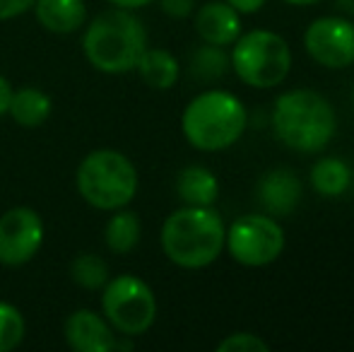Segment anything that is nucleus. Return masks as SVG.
I'll use <instances>...</instances> for the list:
<instances>
[{"label":"nucleus","instance_id":"1","mask_svg":"<svg viewBox=\"0 0 354 352\" xmlns=\"http://www.w3.org/2000/svg\"><path fill=\"white\" fill-rule=\"evenodd\" d=\"M227 230L212 205H183L162 225V251L174 266L198 270L222 256Z\"/></svg>","mask_w":354,"mask_h":352},{"label":"nucleus","instance_id":"2","mask_svg":"<svg viewBox=\"0 0 354 352\" xmlns=\"http://www.w3.org/2000/svg\"><path fill=\"white\" fill-rule=\"evenodd\" d=\"M147 48V29L131 10L113 8L99 12L82 34V51L92 68L109 75L136 71Z\"/></svg>","mask_w":354,"mask_h":352},{"label":"nucleus","instance_id":"3","mask_svg":"<svg viewBox=\"0 0 354 352\" xmlns=\"http://www.w3.org/2000/svg\"><path fill=\"white\" fill-rule=\"evenodd\" d=\"M272 131L289 150L321 152L337 131L335 109L313 89H289L275 99Z\"/></svg>","mask_w":354,"mask_h":352},{"label":"nucleus","instance_id":"4","mask_svg":"<svg viewBox=\"0 0 354 352\" xmlns=\"http://www.w3.org/2000/svg\"><path fill=\"white\" fill-rule=\"evenodd\" d=\"M246 123V106L236 94L227 89H207L183 109L181 131L196 150L219 152L243 136Z\"/></svg>","mask_w":354,"mask_h":352},{"label":"nucleus","instance_id":"5","mask_svg":"<svg viewBox=\"0 0 354 352\" xmlns=\"http://www.w3.org/2000/svg\"><path fill=\"white\" fill-rule=\"evenodd\" d=\"M84 203L104 212L126 207L138 193V169L123 152L94 150L80 162L75 174Z\"/></svg>","mask_w":354,"mask_h":352},{"label":"nucleus","instance_id":"6","mask_svg":"<svg viewBox=\"0 0 354 352\" xmlns=\"http://www.w3.org/2000/svg\"><path fill=\"white\" fill-rule=\"evenodd\" d=\"M232 68L248 87L270 89L287 80L292 71V51L280 34L268 29L239 34L232 51Z\"/></svg>","mask_w":354,"mask_h":352},{"label":"nucleus","instance_id":"7","mask_svg":"<svg viewBox=\"0 0 354 352\" xmlns=\"http://www.w3.org/2000/svg\"><path fill=\"white\" fill-rule=\"evenodd\" d=\"M102 311L118 335L136 338L152 328L157 319V297L138 275H118L102 287Z\"/></svg>","mask_w":354,"mask_h":352},{"label":"nucleus","instance_id":"8","mask_svg":"<svg viewBox=\"0 0 354 352\" xmlns=\"http://www.w3.org/2000/svg\"><path fill=\"white\" fill-rule=\"evenodd\" d=\"M224 246L229 256L241 266H270L284 251V230L275 217L253 212V215H243L232 222Z\"/></svg>","mask_w":354,"mask_h":352},{"label":"nucleus","instance_id":"9","mask_svg":"<svg viewBox=\"0 0 354 352\" xmlns=\"http://www.w3.org/2000/svg\"><path fill=\"white\" fill-rule=\"evenodd\" d=\"M306 53L323 68H350L354 63V24L345 17H318L304 32Z\"/></svg>","mask_w":354,"mask_h":352},{"label":"nucleus","instance_id":"10","mask_svg":"<svg viewBox=\"0 0 354 352\" xmlns=\"http://www.w3.org/2000/svg\"><path fill=\"white\" fill-rule=\"evenodd\" d=\"M44 244V220L32 207H12L0 215V263L17 268L39 254Z\"/></svg>","mask_w":354,"mask_h":352},{"label":"nucleus","instance_id":"11","mask_svg":"<svg viewBox=\"0 0 354 352\" xmlns=\"http://www.w3.org/2000/svg\"><path fill=\"white\" fill-rule=\"evenodd\" d=\"M68 345L75 352H113L116 350V331L104 316L92 309H77L66 319L63 326Z\"/></svg>","mask_w":354,"mask_h":352},{"label":"nucleus","instance_id":"12","mask_svg":"<svg viewBox=\"0 0 354 352\" xmlns=\"http://www.w3.org/2000/svg\"><path fill=\"white\" fill-rule=\"evenodd\" d=\"M301 178H299L297 172L287 169V167H277V169L268 172L266 176H261L256 186V198L261 207L268 215L275 217L292 215L301 203Z\"/></svg>","mask_w":354,"mask_h":352},{"label":"nucleus","instance_id":"13","mask_svg":"<svg viewBox=\"0 0 354 352\" xmlns=\"http://www.w3.org/2000/svg\"><path fill=\"white\" fill-rule=\"evenodd\" d=\"M196 32L205 44L229 46L241 34V12L227 0H210L196 12Z\"/></svg>","mask_w":354,"mask_h":352},{"label":"nucleus","instance_id":"14","mask_svg":"<svg viewBox=\"0 0 354 352\" xmlns=\"http://www.w3.org/2000/svg\"><path fill=\"white\" fill-rule=\"evenodd\" d=\"M32 10L39 24L53 34H73L87 22L84 0H34Z\"/></svg>","mask_w":354,"mask_h":352},{"label":"nucleus","instance_id":"15","mask_svg":"<svg viewBox=\"0 0 354 352\" xmlns=\"http://www.w3.org/2000/svg\"><path fill=\"white\" fill-rule=\"evenodd\" d=\"M51 97L46 92L37 87H22L10 97V106L8 113L12 116L15 123H19L22 128H39L48 121L51 116Z\"/></svg>","mask_w":354,"mask_h":352},{"label":"nucleus","instance_id":"16","mask_svg":"<svg viewBox=\"0 0 354 352\" xmlns=\"http://www.w3.org/2000/svg\"><path fill=\"white\" fill-rule=\"evenodd\" d=\"M176 193L186 205H214L219 198V181L205 167H186L176 176Z\"/></svg>","mask_w":354,"mask_h":352},{"label":"nucleus","instance_id":"17","mask_svg":"<svg viewBox=\"0 0 354 352\" xmlns=\"http://www.w3.org/2000/svg\"><path fill=\"white\" fill-rule=\"evenodd\" d=\"M136 71L140 73L145 85L152 89H171L181 75L176 56L169 53L167 48H145Z\"/></svg>","mask_w":354,"mask_h":352},{"label":"nucleus","instance_id":"18","mask_svg":"<svg viewBox=\"0 0 354 352\" xmlns=\"http://www.w3.org/2000/svg\"><path fill=\"white\" fill-rule=\"evenodd\" d=\"M311 186L326 198H340L352 186V169L340 157H323L311 167Z\"/></svg>","mask_w":354,"mask_h":352},{"label":"nucleus","instance_id":"19","mask_svg":"<svg viewBox=\"0 0 354 352\" xmlns=\"http://www.w3.org/2000/svg\"><path fill=\"white\" fill-rule=\"evenodd\" d=\"M140 217L131 210H113L109 217L106 230H104V241L113 254H131L138 244H140Z\"/></svg>","mask_w":354,"mask_h":352},{"label":"nucleus","instance_id":"20","mask_svg":"<svg viewBox=\"0 0 354 352\" xmlns=\"http://www.w3.org/2000/svg\"><path fill=\"white\" fill-rule=\"evenodd\" d=\"M229 66H232V61L224 53V46H214V44H203L191 58V73L201 82H214L224 77Z\"/></svg>","mask_w":354,"mask_h":352},{"label":"nucleus","instance_id":"21","mask_svg":"<svg viewBox=\"0 0 354 352\" xmlns=\"http://www.w3.org/2000/svg\"><path fill=\"white\" fill-rule=\"evenodd\" d=\"M71 280L82 290H102L109 282V266L97 254H80L71 263Z\"/></svg>","mask_w":354,"mask_h":352},{"label":"nucleus","instance_id":"22","mask_svg":"<svg viewBox=\"0 0 354 352\" xmlns=\"http://www.w3.org/2000/svg\"><path fill=\"white\" fill-rule=\"evenodd\" d=\"M24 316L19 314L17 306L0 299V352L15 350L24 340Z\"/></svg>","mask_w":354,"mask_h":352},{"label":"nucleus","instance_id":"23","mask_svg":"<svg viewBox=\"0 0 354 352\" xmlns=\"http://www.w3.org/2000/svg\"><path fill=\"white\" fill-rule=\"evenodd\" d=\"M270 343L256 333H232L217 343V352H268Z\"/></svg>","mask_w":354,"mask_h":352},{"label":"nucleus","instance_id":"24","mask_svg":"<svg viewBox=\"0 0 354 352\" xmlns=\"http://www.w3.org/2000/svg\"><path fill=\"white\" fill-rule=\"evenodd\" d=\"M162 12L174 19H183L196 10V0H159Z\"/></svg>","mask_w":354,"mask_h":352},{"label":"nucleus","instance_id":"25","mask_svg":"<svg viewBox=\"0 0 354 352\" xmlns=\"http://www.w3.org/2000/svg\"><path fill=\"white\" fill-rule=\"evenodd\" d=\"M34 0H0V22L5 19H15L22 12L32 10Z\"/></svg>","mask_w":354,"mask_h":352},{"label":"nucleus","instance_id":"26","mask_svg":"<svg viewBox=\"0 0 354 352\" xmlns=\"http://www.w3.org/2000/svg\"><path fill=\"white\" fill-rule=\"evenodd\" d=\"M229 5H232L236 12H241V15H253V12H258V10L266 5V0H227Z\"/></svg>","mask_w":354,"mask_h":352},{"label":"nucleus","instance_id":"27","mask_svg":"<svg viewBox=\"0 0 354 352\" xmlns=\"http://www.w3.org/2000/svg\"><path fill=\"white\" fill-rule=\"evenodd\" d=\"M10 97H12V85L0 75V116L8 113V106H10Z\"/></svg>","mask_w":354,"mask_h":352},{"label":"nucleus","instance_id":"28","mask_svg":"<svg viewBox=\"0 0 354 352\" xmlns=\"http://www.w3.org/2000/svg\"><path fill=\"white\" fill-rule=\"evenodd\" d=\"M109 3L116 5V8H123V10H140V8L152 5L154 0H109Z\"/></svg>","mask_w":354,"mask_h":352},{"label":"nucleus","instance_id":"29","mask_svg":"<svg viewBox=\"0 0 354 352\" xmlns=\"http://www.w3.org/2000/svg\"><path fill=\"white\" fill-rule=\"evenodd\" d=\"M337 5H340V10H345L347 15L354 17V0H337Z\"/></svg>","mask_w":354,"mask_h":352},{"label":"nucleus","instance_id":"30","mask_svg":"<svg viewBox=\"0 0 354 352\" xmlns=\"http://www.w3.org/2000/svg\"><path fill=\"white\" fill-rule=\"evenodd\" d=\"M284 3H289V5H313V3H318V0H284Z\"/></svg>","mask_w":354,"mask_h":352},{"label":"nucleus","instance_id":"31","mask_svg":"<svg viewBox=\"0 0 354 352\" xmlns=\"http://www.w3.org/2000/svg\"><path fill=\"white\" fill-rule=\"evenodd\" d=\"M352 106H354V92H352Z\"/></svg>","mask_w":354,"mask_h":352}]
</instances>
